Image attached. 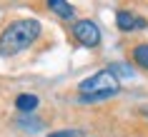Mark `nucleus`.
<instances>
[{
    "label": "nucleus",
    "mask_w": 148,
    "mask_h": 137,
    "mask_svg": "<svg viewBox=\"0 0 148 137\" xmlns=\"http://www.w3.org/2000/svg\"><path fill=\"white\" fill-rule=\"evenodd\" d=\"M116 25L121 32H136V30H146L148 20L143 15H136L131 10H118L116 13Z\"/></svg>",
    "instance_id": "4"
},
{
    "label": "nucleus",
    "mask_w": 148,
    "mask_h": 137,
    "mask_svg": "<svg viewBox=\"0 0 148 137\" xmlns=\"http://www.w3.org/2000/svg\"><path fill=\"white\" fill-rule=\"evenodd\" d=\"M48 10L55 13L58 18H63V20H73L75 18V8L70 3H65V0H48Z\"/></svg>",
    "instance_id": "6"
},
{
    "label": "nucleus",
    "mask_w": 148,
    "mask_h": 137,
    "mask_svg": "<svg viewBox=\"0 0 148 137\" xmlns=\"http://www.w3.org/2000/svg\"><path fill=\"white\" fill-rule=\"evenodd\" d=\"M133 60L138 62L143 70H148V43H140V45L133 47Z\"/></svg>",
    "instance_id": "7"
},
{
    "label": "nucleus",
    "mask_w": 148,
    "mask_h": 137,
    "mask_svg": "<svg viewBox=\"0 0 148 137\" xmlns=\"http://www.w3.org/2000/svg\"><path fill=\"white\" fill-rule=\"evenodd\" d=\"M140 115H143V117L148 120V105H146V107H140Z\"/></svg>",
    "instance_id": "11"
},
{
    "label": "nucleus",
    "mask_w": 148,
    "mask_h": 137,
    "mask_svg": "<svg viewBox=\"0 0 148 137\" xmlns=\"http://www.w3.org/2000/svg\"><path fill=\"white\" fill-rule=\"evenodd\" d=\"M118 92H121V80L110 70H98L95 75L78 82V95H80L78 102L93 105V102H103L108 97H116Z\"/></svg>",
    "instance_id": "2"
},
{
    "label": "nucleus",
    "mask_w": 148,
    "mask_h": 137,
    "mask_svg": "<svg viewBox=\"0 0 148 137\" xmlns=\"http://www.w3.org/2000/svg\"><path fill=\"white\" fill-rule=\"evenodd\" d=\"M108 70L118 77V80H121V77H133V75H136V70H133L131 65H125V62H113Z\"/></svg>",
    "instance_id": "9"
},
{
    "label": "nucleus",
    "mask_w": 148,
    "mask_h": 137,
    "mask_svg": "<svg viewBox=\"0 0 148 137\" xmlns=\"http://www.w3.org/2000/svg\"><path fill=\"white\" fill-rule=\"evenodd\" d=\"M48 137H86V135H80L78 130H55V132H50Z\"/></svg>",
    "instance_id": "10"
},
{
    "label": "nucleus",
    "mask_w": 148,
    "mask_h": 137,
    "mask_svg": "<svg viewBox=\"0 0 148 137\" xmlns=\"http://www.w3.org/2000/svg\"><path fill=\"white\" fill-rule=\"evenodd\" d=\"M38 105H40V97H38V95H33V92H23V95H18V97H15V107L23 115H30L33 110H38Z\"/></svg>",
    "instance_id": "5"
},
{
    "label": "nucleus",
    "mask_w": 148,
    "mask_h": 137,
    "mask_svg": "<svg viewBox=\"0 0 148 137\" xmlns=\"http://www.w3.org/2000/svg\"><path fill=\"white\" fill-rule=\"evenodd\" d=\"M73 38L78 40L83 47H98L101 45V28H98V23L90 20V18L75 20V23H73Z\"/></svg>",
    "instance_id": "3"
},
{
    "label": "nucleus",
    "mask_w": 148,
    "mask_h": 137,
    "mask_svg": "<svg viewBox=\"0 0 148 137\" xmlns=\"http://www.w3.org/2000/svg\"><path fill=\"white\" fill-rule=\"evenodd\" d=\"M43 25L35 18H20L0 32V57H13V55L23 53L40 38Z\"/></svg>",
    "instance_id": "1"
},
{
    "label": "nucleus",
    "mask_w": 148,
    "mask_h": 137,
    "mask_svg": "<svg viewBox=\"0 0 148 137\" xmlns=\"http://www.w3.org/2000/svg\"><path fill=\"white\" fill-rule=\"evenodd\" d=\"M18 125L23 130H28V132H38L40 127H43V120H38V117H30V115H23L20 120H18Z\"/></svg>",
    "instance_id": "8"
}]
</instances>
